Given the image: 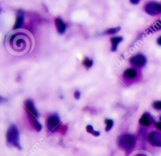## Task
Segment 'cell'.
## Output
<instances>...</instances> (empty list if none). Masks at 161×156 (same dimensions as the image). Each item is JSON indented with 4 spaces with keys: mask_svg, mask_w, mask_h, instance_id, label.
I'll list each match as a JSON object with an SVG mask.
<instances>
[{
    "mask_svg": "<svg viewBox=\"0 0 161 156\" xmlns=\"http://www.w3.org/2000/svg\"><path fill=\"white\" fill-rule=\"evenodd\" d=\"M157 44L161 46V36L159 37L157 40Z\"/></svg>",
    "mask_w": 161,
    "mask_h": 156,
    "instance_id": "25",
    "label": "cell"
},
{
    "mask_svg": "<svg viewBox=\"0 0 161 156\" xmlns=\"http://www.w3.org/2000/svg\"><path fill=\"white\" fill-rule=\"evenodd\" d=\"M24 13L23 11L20 10L17 13L16 20L13 27V30H19L21 29L24 20Z\"/></svg>",
    "mask_w": 161,
    "mask_h": 156,
    "instance_id": "9",
    "label": "cell"
},
{
    "mask_svg": "<svg viewBox=\"0 0 161 156\" xmlns=\"http://www.w3.org/2000/svg\"><path fill=\"white\" fill-rule=\"evenodd\" d=\"M93 135L94 136H98L100 135V133L99 132H98V131H94V132L93 133Z\"/></svg>",
    "mask_w": 161,
    "mask_h": 156,
    "instance_id": "24",
    "label": "cell"
},
{
    "mask_svg": "<svg viewBox=\"0 0 161 156\" xmlns=\"http://www.w3.org/2000/svg\"><path fill=\"white\" fill-rule=\"evenodd\" d=\"M123 76L125 78H126L127 79L132 80L136 78V76H137V72L135 69L129 68L124 72Z\"/></svg>",
    "mask_w": 161,
    "mask_h": 156,
    "instance_id": "13",
    "label": "cell"
},
{
    "mask_svg": "<svg viewBox=\"0 0 161 156\" xmlns=\"http://www.w3.org/2000/svg\"><path fill=\"white\" fill-rule=\"evenodd\" d=\"M80 92L78 90H76L74 92V98L76 99H79L80 98Z\"/></svg>",
    "mask_w": 161,
    "mask_h": 156,
    "instance_id": "22",
    "label": "cell"
},
{
    "mask_svg": "<svg viewBox=\"0 0 161 156\" xmlns=\"http://www.w3.org/2000/svg\"><path fill=\"white\" fill-rule=\"evenodd\" d=\"M83 64L85 67H86L87 68H91L93 65V61L91 60V59H89V58L87 57H86L84 59V60L83 61Z\"/></svg>",
    "mask_w": 161,
    "mask_h": 156,
    "instance_id": "18",
    "label": "cell"
},
{
    "mask_svg": "<svg viewBox=\"0 0 161 156\" xmlns=\"http://www.w3.org/2000/svg\"><path fill=\"white\" fill-rule=\"evenodd\" d=\"M145 10L150 15H156L161 13V4L156 2H150L146 5Z\"/></svg>",
    "mask_w": 161,
    "mask_h": 156,
    "instance_id": "5",
    "label": "cell"
},
{
    "mask_svg": "<svg viewBox=\"0 0 161 156\" xmlns=\"http://www.w3.org/2000/svg\"><path fill=\"white\" fill-rule=\"evenodd\" d=\"M86 131L87 133H91V134H93V133L94 132V128L93 127V126L89 125L86 126Z\"/></svg>",
    "mask_w": 161,
    "mask_h": 156,
    "instance_id": "20",
    "label": "cell"
},
{
    "mask_svg": "<svg viewBox=\"0 0 161 156\" xmlns=\"http://www.w3.org/2000/svg\"><path fill=\"white\" fill-rule=\"evenodd\" d=\"M154 123L155 126L157 127V128H158L159 130L161 131V116L160 118V122H154Z\"/></svg>",
    "mask_w": 161,
    "mask_h": 156,
    "instance_id": "21",
    "label": "cell"
},
{
    "mask_svg": "<svg viewBox=\"0 0 161 156\" xmlns=\"http://www.w3.org/2000/svg\"><path fill=\"white\" fill-rule=\"evenodd\" d=\"M153 107L156 109L161 110V101H156L155 102H154V104H153Z\"/></svg>",
    "mask_w": 161,
    "mask_h": 156,
    "instance_id": "19",
    "label": "cell"
},
{
    "mask_svg": "<svg viewBox=\"0 0 161 156\" xmlns=\"http://www.w3.org/2000/svg\"><path fill=\"white\" fill-rule=\"evenodd\" d=\"M120 30H121L120 27H115V28H111V29H108L105 31L104 34H115L118 33V32H120Z\"/></svg>",
    "mask_w": 161,
    "mask_h": 156,
    "instance_id": "17",
    "label": "cell"
},
{
    "mask_svg": "<svg viewBox=\"0 0 161 156\" xmlns=\"http://www.w3.org/2000/svg\"><path fill=\"white\" fill-rule=\"evenodd\" d=\"M130 62L133 65L140 68L144 66L146 64L147 59L144 55L142 54H138L132 56Z\"/></svg>",
    "mask_w": 161,
    "mask_h": 156,
    "instance_id": "6",
    "label": "cell"
},
{
    "mask_svg": "<svg viewBox=\"0 0 161 156\" xmlns=\"http://www.w3.org/2000/svg\"><path fill=\"white\" fill-rule=\"evenodd\" d=\"M24 105L25 106L26 111H27L28 115H32L35 118H39V112L36 109V108H35L34 104L31 99H27L25 101Z\"/></svg>",
    "mask_w": 161,
    "mask_h": 156,
    "instance_id": "7",
    "label": "cell"
},
{
    "mask_svg": "<svg viewBox=\"0 0 161 156\" xmlns=\"http://www.w3.org/2000/svg\"><path fill=\"white\" fill-rule=\"evenodd\" d=\"M104 122L106 124V128H105V131L106 132H109L110 129L112 128L113 124H114V121L113 119H106L104 120Z\"/></svg>",
    "mask_w": 161,
    "mask_h": 156,
    "instance_id": "15",
    "label": "cell"
},
{
    "mask_svg": "<svg viewBox=\"0 0 161 156\" xmlns=\"http://www.w3.org/2000/svg\"><path fill=\"white\" fill-rule=\"evenodd\" d=\"M55 24L57 32L60 34H63L66 29V25L60 19L57 18L55 20Z\"/></svg>",
    "mask_w": 161,
    "mask_h": 156,
    "instance_id": "11",
    "label": "cell"
},
{
    "mask_svg": "<svg viewBox=\"0 0 161 156\" xmlns=\"http://www.w3.org/2000/svg\"><path fill=\"white\" fill-rule=\"evenodd\" d=\"M28 116H29L30 119L31 120V122H32L33 127L35 128V129H36L37 132L41 131V129L42 128V126L39 123V121L37 120V118L32 116V115H28Z\"/></svg>",
    "mask_w": 161,
    "mask_h": 156,
    "instance_id": "14",
    "label": "cell"
},
{
    "mask_svg": "<svg viewBox=\"0 0 161 156\" xmlns=\"http://www.w3.org/2000/svg\"><path fill=\"white\" fill-rule=\"evenodd\" d=\"M33 36L27 30H13L6 36L5 44L10 53L22 56L31 52L34 48Z\"/></svg>",
    "mask_w": 161,
    "mask_h": 156,
    "instance_id": "1",
    "label": "cell"
},
{
    "mask_svg": "<svg viewBox=\"0 0 161 156\" xmlns=\"http://www.w3.org/2000/svg\"><path fill=\"white\" fill-rule=\"evenodd\" d=\"M118 144L121 149L125 151L133 149L136 144L135 136L131 134H123L119 136Z\"/></svg>",
    "mask_w": 161,
    "mask_h": 156,
    "instance_id": "3",
    "label": "cell"
},
{
    "mask_svg": "<svg viewBox=\"0 0 161 156\" xmlns=\"http://www.w3.org/2000/svg\"><path fill=\"white\" fill-rule=\"evenodd\" d=\"M60 121L58 115L53 114L50 116L47 121V128L50 132L53 133L59 128Z\"/></svg>",
    "mask_w": 161,
    "mask_h": 156,
    "instance_id": "4",
    "label": "cell"
},
{
    "mask_svg": "<svg viewBox=\"0 0 161 156\" xmlns=\"http://www.w3.org/2000/svg\"><path fill=\"white\" fill-rule=\"evenodd\" d=\"M159 30H161V20L157 21L156 22L152 27L149 29V30L151 32H155Z\"/></svg>",
    "mask_w": 161,
    "mask_h": 156,
    "instance_id": "16",
    "label": "cell"
},
{
    "mask_svg": "<svg viewBox=\"0 0 161 156\" xmlns=\"http://www.w3.org/2000/svg\"><path fill=\"white\" fill-rule=\"evenodd\" d=\"M153 121L154 120L152 118V116L149 113H145L142 115V116L140 119L139 123L143 126H149Z\"/></svg>",
    "mask_w": 161,
    "mask_h": 156,
    "instance_id": "10",
    "label": "cell"
},
{
    "mask_svg": "<svg viewBox=\"0 0 161 156\" xmlns=\"http://www.w3.org/2000/svg\"><path fill=\"white\" fill-rule=\"evenodd\" d=\"M149 141L154 146L161 147V133L157 132H154L149 135Z\"/></svg>",
    "mask_w": 161,
    "mask_h": 156,
    "instance_id": "8",
    "label": "cell"
},
{
    "mask_svg": "<svg viewBox=\"0 0 161 156\" xmlns=\"http://www.w3.org/2000/svg\"><path fill=\"white\" fill-rule=\"evenodd\" d=\"M139 2L140 1H139V0H132V1H130V3L134 5H137L138 3H139Z\"/></svg>",
    "mask_w": 161,
    "mask_h": 156,
    "instance_id": "23",
    "label": "cell"
},
{
    "mask_svg": "<svg viewBox=\"0 0 161 156\" xmlns=\"http://www.w3.org/2000/svg\"><path fill=\"white\" fill-rule=\"evenodd\" d=\"M6 143L8 146L16 147L19 150L22 149L20 144V133L17 126L15 125H11L8 129Z\"/></svg>",
    "mask_w": 161,
    "mask_h": 156,
    "instance_id": "2",
    "label": "cell"
},
{
    "mask_svg": "<svg viewBox=\"0 0 161 156\" xmlns=\"http://www.w3.org/2000/svg\"><path fill=\"white\" fill-rule=\"evenodd\" d=\"M123 40V38L122 37H112L110 39V41L112 44L111 50L113 52H115L117 51L118 49V46L121 42H122Z\"/></svg>",
    "mask_w": 161,
    "mask_h": 156,
    "instance_id": "12",
    "label": "cell"
}]
</instances>
